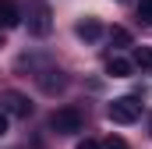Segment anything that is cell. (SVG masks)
<instances>
[{
	"label": "cell",
	"instance_id": "1",
	"mask_svg": "<svg viewBox=\"0 0 152 149\" xmlns=\"http://www.w3.org/2000/svg\"><path fill=\"white\" fill-rule=\"evenodd\" d=\"M21 18H28V32L32 36H50V29H53L50 0H28V14H21Z\"/></svg>",
	"mask_w": 152,
	"mask_h": 149
},
{
	"label": "cell",
	"instance_id": "2",
	"mask_svg": "<svg viewBox=\"0 0 152 149\" xmlns=\"http://www.w3.org/2000/svg\"><path fill=\"white\" fill-rule=\"evenodd\" d=\"M50 128L57 135H78L85 128V114L78 110V107H60V110H53V117H50Z\"/></svg>",
	"mask_w": 152,
	"mask_h": 149
},
{
	"label": "cell",
	"instance_id": "3",
	"mask_svg": "<svg viewBox=\"0 0 152 149\" xmlns=\"http://www.w3.org/2000/svg\"><path fill=\"white\" fill-rule=\"evenodd\" d=\"M106 117H110L113 124H134V121L142 117V103H138L134 96H120V100H113V103L106 107Z\"/></svg>",
	"mask_w": 152,
	"mask_h": 149
},
{
	"label": "cell",
	"instance_id": "4",
	"mask_svg": "<svg viewBox=\"0 0 152 149\" xmlns=\"http://www.w3.org/2000/svg\"><path fill=\"white\" fill-rule=\"evenodd\" d=\"M0 107L7 110V117H32V103H28V96L25 92H14V89H7L4 96H0Z\"/></svg>",
	"mask_w": 152,
	"mask_h": 149
},
{
	"label": "cell",
	"instance_id": "5",
	"mask_svg": "<svg viewBox=\"0 0 152 149\" xmlns=\"http://www.w3.org/2000/svg\"><path fill=\"white\" fill-rule=\"evenodd\" d=\"M36 82H39V89H42L46 96H53V92H64V89H67V74L57 71V68L39 71V74H36Z\"/></svg>",
	"mask_w": 152,
	"mask_h": 149
},
{
	"label": "cell",
	"instance_id": "6",
	"mask_svg": "<svg viewBox=\"0 0 152 149\" xmlns=\"http://www.w3.org/2000/svg\"><path fill=\"white\" fill-rule=\"evenodd\" d=\"M21 25V7L14 0H0V29H18Z\"/></svg>",
	"mask_w": 152,
	"mask_h": 149
},
{
	"label": "cell",
	"instance_id": "7",
	"mask_svg": "<svg viewBox=\"0 0 152 149\" xmlns=\"http://www.w3.org/2000/svg\"><path fill=\"white\" fill-rule=\"evenodd\" d=\"M75 32H78V39H85V43H96V39L103 36V25H99L96 18H81L75 25Z\"/></svg>",
	"mask_w": 152,
	"mask_h": 149
},
{
	"label": "cell",
	"instance_id": "8",
	"mask_svg": "<svg viewBox=\"0 0 152 149\" xmlns=\"http://www.w3.org/2000/svg\"><path fill=\"white\" fill-rule=\"evenodd\" d=\"M131 71H134V64L124 60V57H110L106 60V74H113V78H127Z\"/></svg>",
	"mask_w": 152,
	"mask_h": 149
},
{
	"label": "cell",
	"instance_id": "9",
	"mask_svg": "<svg viewBox=\"0 0 152 149\" xmlns=\"http://www.w3.org/2000/svg\"><path fill=\"white\" fill-rule=\"evenodd\" d=\"M134 68H152V50L149 46H134Z\"/></svg>",
	"mask_w": 152,
	"mask_h": 149
},
{
	"label": "cell",
	"instance_id": "10",
	"mask_svg": "<svg viewBox=\"0 0 152 149\" xmlns=\"http://www.w3.org/2000/svg\"><path fill=\"white\" fill-rule=\"evenodd\" d=\"M110 39H113L117 46H131V32H127V29H120V25L110 29Z\"/></svg>",
	"mask_w": 152,
	"mask_h": 149
},
{
	"label": "cell",
	"instance_id": "11",
	"mask_svg": "<svg viewBox=\"0 0 152 149\" xmlns=\"http://www.w3.org/2000/svg\"><path fill=\"white\" fill-rule=\"evenodd\" d=\"M138 14H142V18L152 25V0H142V4H138Z\"/></svg>",
	"mask_w": 152,
	"mask_h": 149
},
{
	"label": "cell",
	"instance_id": "12",
	"mask_svg": "<svg viewBox=\"0 0 152 149\" xmlns=\"http://www.w3.org/2000/svg\"><path fill=\"white\" fill-rule=\"evenodd\" d=\"M103 149H127V142H124L120 135H110V139H106V146H103Z\"/></svg>",
	"mask_w": 152,
	"mask_h": 149
},
{
	"label": "cell",
	"instance_id": "13",
	"mask_svg": "<svg viewBox=\"0 0 152 149\" xmlns=\"http://www.w3.org/2000/svg\"><path fill=\"white\" fill-rule=\"evenodd\" d=\"M4 135H7V110L0 107V139H4Z\"/></svg>",
	"mask_w": 152,
	"mask_h": 149
},
{
	"label": "cell",
	"instance_id": "14",
	"mask_svg": "<svg viewBox=\"0 0 152 149\" xmlns=\"http://www.w3.org/2000/svg\"><path fill=\"white\" fill-rule=\"evenodd\" d=\"M78 149H99V142H92V139H85V142H78Z\"/></svg>",
	"mask_w": 152,
	"mask_h": 149
},
{
	"label": "cell",
	"instance_id": "15",
	"mask_svg": "<svg viewBox=\"0 0 152 149\" xmlns=\"http://www.w3.org/2000/svg\"><path fill=\"white\" fill-rule=\"evenodd\" d=\"M149 128H152V117H149Z\"/></svg>",
	"mask_w": 152,
	"mask_h": 149
},
{
	"label": "cell",
	"instance_id": "16",
	"mask_svg": "<svg viewBox=\"0 0 152 149\" xmlns=\"http://www.w3.org/2000/svg\"><path fill=\"white\" fill-rule=\"evenodd\" d=\"M117 4H124V0H117Z\"/></svg>",
	"mask_w": 152,
	"mask_h": 149
},
{
	"label": "cell",
	"instance_id": "17",
	"mask_svg": "<svg viewBox=\"0 0 152 149\" xmlns=\"http://www.w3.org/2000/svg\"><path fill=\"white\" fill-rule=\"evenodd\" d=\"M0 46H4V43H0Z\"/></svg>",
	"mask_w": 152,
	"mask_h": 149
}]
</instances>
